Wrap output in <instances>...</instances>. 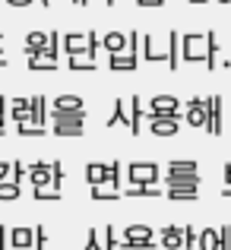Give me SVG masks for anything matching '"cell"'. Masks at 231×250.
I'll list each match as a JSON object with an SVG mask.
<instances>
[{"label":"cell","instance_id":"obj_54","mask_svg":"<svg viewBox=\"0 0 231 250\" xmlns=\"http://www.w3.org/2000/svg\"><path fill=\"white\" fill-rule=\"evenodd\" d=\"M105 3H108V6H111V3H114V0H105Z\"/></svg>","mask_w":231,"mask_h":250},{"label":"cell","instance_id":"obj_53","mask_svg":"<svg viewBox=\"0 0 231 250\" xmlns=\"http://www.w3.org/2000/svg\"><path fill=\"white\" fill-rule=\"evenodd\" d=\"M48 3H51V0H42V6H48Z\"/></svg>","mask_w":231,"mask_h":250},{"label":"cell","instance_id":"obj_35","mask_svg":"<svg viewBox=\"0 0 231 250\" xmlns=\"http://www.w3.org/2000/svg\"><path fill=\"white\" fill-rule=\"evenodd\" d=\"M121 250H155V244H152V241H146V244H136V241H124Z\"/></svg>","mask_w":231,"mask_h":250},{"label":"cell","instance_id":"obj_15","mask_svg":"<svg viewBox=\"0 0 231 250\" xmlns=\"http://www.w3.org/2000/svg\"><path fill=\"white\" fill-rule=\"evenodd\" d=\"M48 121H51V124H83V121H85V108H76V111H61V108H54Z\"/></svg>","mask_w":231,"mask_h":250},{"label":"cell","instance_id":"obj_17","mask_svg":"<svg viewBox=\"0 0 231 250\" xmlns=\"http://www.w3.org/2000/svg\"><path fill=\"white\" fill-rule=\"evenodd\" d=\"M152 228L149 225H127L124 228V241H136V244H146V241H152Z\"/></svg>","mask_w":231,"mask_h":250},{"label":"cell","instance_id":"obj_20","mask_svg":"<svg viewBox=\"0 0 231 250\" xmlns=\"http://www.w3.org/2000/svg\"><path fill=\"white\" fill-rule=\"evenodd\" d=\"M174 244H184V228L165 225L162 228V247H174Z\"/></svg>","mask_w":231,"mask_h":250},{"label":"cell","instance_id":"obj_13","mask_svg":"<svg viewBox=\"0 0 231 250\" xmlns=\"http://www.w3.org/2000/svg\"><path fill=\"white\" fill-rule=\"evenodd\" d=\"M102 48L108 51V54H121V51L130 48V35H121V32H108V35L102 38Z\"/></svg>","mask_w":231,"mask_h":250},{"label":"cell","instance_id":"obj_27","mask_svg":"<svg viewBox=\"0 0 231 250\" xmlns=\"http://www.w3.org/2000/svg\"><path fill=\"white\" fill-rule=\"evenodd\" d=\"M57 136H83V124H51Z\"/></svg>","mask_w":231,"mask_h":250},{"label":"cell","instance_id":"obj_21","mask_svg":"<svg viewBox=\"0 0 231 250\" xmlns=\"http://www.w3.org/2000/svg\"><path fill=\"white\" fill-rule=\"evenodd\" d=\"M140 121H143V102H140V95H133L130 98V133H140Z\"/></svg>","mask_w":231,"mask_h":250},{"label":"cell","instance_id":"obj_30","mask_svg":"<svg viewBox=\"0 0 231 250\" xmlns=\"http://www.w3.org/2000/svg\"><path fill=\"white\" fill-rule=\"evenodd\" d=\"M83 250H105V244L98 241V231L95 228H89V234H85V247Z\"/></svg>","mask_w":231,"mask_h":250},{"label":"cell","instance_id":"obj_47","mask_svg":"<svg viewBox=\"0 0 231 250\" xmlns=\"http://www.w3.org/2000/svg\"><path fill=\"white\" fill-rule=\"evenodd\" d=\"M3 108H6V98H3V95H0V114H3Z\"/></svg>","mask_w":231,"mask_h":250},{"label":"cell","instance_id":"obj_32","mask_svg":"<svg viewBox=\"0 0 231 250\" xmlns=\"http://www.w3.org/2000/svg\"><path fill=\"white\" fill-rule=\"evenodd\" d=\"M35 200L42 203V200H61V190H44V187H35Z\"/></svg>","mask_w":231,"mask_h":250},{"label":"cell","instance_id":"obj_25","mask_svg":"<svg viewBox=\"0 0 231 250\" xmlns=\"http://www.w3.org/2000/svg\"><path fill=\"white\" fill-rule=\"evenodd\" d=\"M206 42H209V51H206V67L215 70V54H219V35L215 32H206Z\"/></svg>","mask_w":231,"mask_h":250},{"label":"cell","instance_id":"obj_23","mask_svg":"<svg viewBox=\"0 0 231 250\" xmlns=\"http://www.w3.org/2000/svg\"><path fill=\"white\" fill-rule=\"evenodd\" d=\"M143 57H146L149 63H158V61H165L168 63V51H158V48H152V38H143Z\"/></svg>","mask_w":231,"mask_h":250},{"label":"cell","instance_id":"obj_22","mask_svg":"<svg viewBox=\"0 0 231 250\" xmlns=\"http://www.w3.org/2000/svg\"><path fill=\"white\" fill-rule=\"evenodd\" d=\"M22 196V190H19V181L16 177H10V181H0V200L10 203V200H19Z\"/></svg>","mask_w":231,"mask_h":250},{"label":"cell","instance_id":"obj_34","mask_svg":"<svg viewBox=\"0 0 231 250\" xmlns=\"http://www.w3.org/2000/svg\"><path fill=\"white\" fill-rule=\"evenodd\" d=\"M44 241H48L44 225H35V244H32V250H44Z\"/></svg>","mask_w":231,"mask_h":250},{"label":"cell","instance_id":"obj_1","mask_svg":"<svg viewBox=\"0 0 231 250\" xmlns=\"http://www.w3.org/2000/svg\"><path fill=\"white\" fill-rule=\"evenodd\" d=\"M200 187V165L196 162H168L165 171V187Z\"/></svg>","mask_w":231,"mask_h":250},{"label":"cell","instance_id":"obj_28","mask_svg":"<svg viewBox=\"0 0 231 250\" xmlns=\"http://www.w3.org/2000/svg\"><path fill=\"white\" fill-rule=\"evenodd\" d=\"M16 136H44V124H16Z\"/></svg>","mask_w":231,"mask_h":250},{"label":"cell","instance_id":"obj_45","mask_svg":"<svg viewBox=\"0 0 231 250\" xmlns=\"http://www.w3.org/2000/svg\"><path fill=\"white\" fill-rule=\"evenodd\" d=\"M225 184H231V165H225Z\"/></svg>","mask_w":231,"mask_h":250},{"label":"cell","instance_id":"obj_9","mask_svg":"<svg viewBox=\"0 0 231 250\" xmlns=\"http://www.w3.org/2000/svg\"><path fill=\"white\" fill-rule=\"evenodd\" d=\"M61 42H63V51H67V57H70V54H89V51H92L89 32H85V35H73V32H70V35L61 38ZM89 57H92V54H89Z\"/></svg>","mask_w":231,"mask_h":250},{"label":"cell","instance_id":"obj_40","mask_svg":"<svg viewBox=\"0 0 231 250\" xmlns=\"http://www.w3.org/2000/svg\"><path fill=\"white\" fill-rule=\"evenodd\" d=\"M6 177H13V165L10 162H0V181H6Z\"/></svg>","mask_w":231,"mask_h":250},{"label":"cell","instance_id":"obj_36","mask_svg":"<svg viewBox=\"0 0 231 250\" xmlns=\"http://www.w3.org/2000/svg\"><path fill=\"white\" fill-rule=\"evenodd\" d=\"M13 177H16V181L29 177V165H22V162H13Z\"/></svg>","mask_w":231,"mask_h":250},{"label":"cell","instance_id":"obj_51","mask_svg":"<svg viewBox=\"0 0 231 250\" xmlns=\"http://www.w3.org/2000/svg\"><path fill=\"white\" fill-rule=\"evenodd\" d=\"M190 3H206V0H190Z\"/></svg>","mask_w":231,"mask_h":250},{"label":"cell","instance_id":"obj_18","mask_svg":"<svg viewBox=\"0 0 231 250\" xmlns=\"http://www.w3.org/2000/svg\"><path fill=\"white\" fill-rule=\"evenodd\" d=\"M181 63V32H168V70H177Z\"/></svg>","mask_w":231,"mask_h":250},{"label":"cell","instance_id":"obj_43","mask_svg":"<svg viewBox=\"0 0 231 250\" xmlns=\"http://www.w3.org/2000/svg\"><path fill=\"white\" fill-rule=\"evenodd\" d=\"M10 6H29V3H35V0H6Z\"/></svg>","mask_w":231,"mask_h":250},{"label":"cell","instance_id":"obj_14","mask_svg":"<svg viewBox=\"0 0 231 250\" xmlns=\"http://www.w3.org/2000/svg\"><path fill=\"white\" fill-rule=\"evenodd\" d=\"M196 193H200V187H190V184H184V187H165V196L174 203H193Z\"/></svg>","mask_w":231,"mask_h":250},{"label":"cell","instance_id":"obj_4","mask_svg":"<svg viewBox=\"0 0 231 250\" xmlns=\"http://www.w3.org/2000/svg\"><path fill=\"white\" fill-rule=\"evenodd\" d=\"M149 127L155 136H174L181 130V114H155L149 117Z\"/></svg>","mask_w":231,"mask_h":250},{"label":"cell","instance_id":"obj_38","mask_svg":"<svg viewBox=\"0 0 231 250\" xmlns=\"http://www.w3.org/2000/svg\"><path fill=\"white\" fill-rule=\"evenodd\" d=\"M222 250H231V225H222Z\"/></svg>","mask_w":231,"mask_h":250},{"label":"cell","instance_id":"obj_42","mask_svg":"<svg viewBox=\"0 0 231 250\" xmlns=\"http://www.w3.org/2000/svg\"><path fill=\"white\" fill-rule=\"evenodd\" d=\"M6 238H10V231H6V228H0V250H6Z\"/></svg>","mask_w":231,"mask_h":250},{"label":"cell","instance_id":"obj_5","mask_svg":"<svg viewBox=\"0 0 231 250\" xmlns=\"http://www.w3.org/2000/svg\"><path fill=\"white\" fill-rule=\"evenodd\" d=\"M111 177H114L111 165H102V162H89V165H85V184H89V187H105V184H111ZM111 187H114V184H111Z\"/></svg>","mask_w":231,"mask_h":250},{"label":"cell","instance_id":"obj_49","mask_svg":"<svg viewBox=\"0 0 231 250\" xmlns=\"http://www.w3.org/2000/svg\"><path fill=\"white\" fill-rule=\"evenodd\" d=\"M6 67V57H0V70H3Z\"/></svg>","mask_w":231,"mask_h":250},{"label":"cell","instance_id":"obj_31","mask_svg":"<svg viewBox=\"0 0 231 250\" xmlns=\"http://www.w3.org/2000/svg\"><path fill=\"white\" fill-rule=\"evenodd\" d=\"M51 42V32H29L25 35V44H48Z\"/></svg>","mask_w":231,"mask_h":250},{"label":"cell","instance_id":"obj_26","mask_svg":"<svg viewBox=\"0 0 231 250\" xmlns=\"http://www.w3.org/2000/svg\"><path fill=\"white\" fill-rule=\"evenodd\" d=\"M70 70H95V57H89V54H70Z\"/></svg>","mask_w":231,"mask_h":250},{"label":"cell","instance_id":"obj_11","mask_svg":"<svg viewBox=\"0 0 231 250\" xmlns=\"http://www.w3.org/2000/svg\"><path fill=\"white\" fill-rule=\"evenodd\" d=\"M10 244H13V250H32V244H35V228H13Z\"/></svg>","mask_w":231,"mask_h":250},{"label":"cell","instance_id":"obj_52","mask_svg":"<svg viewBox=\"0 0 231 250\" xmlns=\"http://www.w3.org/2000/svg\"><path fill=\"white\" fill-rule=\"evenodd\" d=\"M73 3H79V6H83V3H85V0H73Z\"/></svg>","mask_w":231,"mask_h":250},{"label":"cell","instance_id":"obj_50","mask_svg":"<svg viewBox=\"0 0 231 250\" xmlns=\"http://www.w3.org/2000/svg\"><path fill=\"white\" fill-rule=\"evenodd\" d=\"M0 42H3V35H0ZM0 57H3V44H0Z\"/></svg>","mask_w":231,"mask_h":250},{"label":"cell","instance_id":"obj_24","mask_svg":"<svg viewBox=\"0 0 231 250\" xmlns=\"http://www.w3.org/2000/svg\"><path fill=\"white\" fill-rule=\"evenodd\" d=\"M54 108H61V111H76V108H83V98H79V95H57V98H54Z\"/></svg>","mask_w":231,"mask_h":250},{"label":"cell","instance_id":"obj_3","mask_svg":"<svg viewBox=\"0 0 231 250\" xmlns=\"http://www.w3.org/2000/svg\"><path fill=\"white\" fill-rule=\"evenodd\" d=\"M127 177L130 184H155L162 177V168L155 162H133V165H127Z\"/></svg>","mask_w":231,"mask_h":250},{"label":"cell","instance_id":"obj_44","mask_svg":"<svg viewBox=\"0 0 231 250\" xmlns=\"http://www.w3.org/2000/svg\"><path fill=\"white\" fill-rule=\"evenodd\" d=\"M6 133V121H3V114H0V136Z\"/></svg>","mask_w":231,"mask_h":250},{"label":"cell","instance_id":"obj_12","mask_svg":"<svg viewBox=\"0 0 231 250\" xmlns=\"http://www.w3.org/2000/svg\"><path fill=\"white\" fill-rule=\"evenodd\" d=\"M196 247L200 250H222V231L219 228H203L196 234Z\"/></svg>","mask_w":231,"mask_h":250},{"label":"cell","instance_id":"obj_33","mask_svg":"<svg viewBox=\"0 0 231 250\" xmlns=\"http://www.w3.org/2000/svg\"><path fill=\"white\" fill-rule=\"evenodd\" d=\"M54 165V177H51V190H61V184H63V168H61V162H51Z\"/></svg>","mask_w":231,"mask_h":250},{"label":"cell","instance_id":"obj_8","mask_svg":"<svg viewBox=\"0 0 231 250\" xmlns=\"http://www.w3.org/2000/svg\"><path fill=\"white\" fill-rule=\"evenodd\" d=\"M184 121H187L190 127H206V98H190Z\"/></svg>","mask_w":231,"mask_h":250},{"label":"cell","instance_id":"obj_46","mask_svg":"<svg viewBox=\"0 0 231 250\" xmlns=\"http://www.w3.org/2000/svg\"><path fill=\"white\" fill-rule=\"evenodd\" d=\"M165 250H190V247H184V244H174V247H165Z\"/></svg>","mask_w":231,"mask_h":250},{"label":"cell","instance_id":"obj_41","mask_svg":"<svg viewBox=\"0 0 231 250\" xmlns=\"http://www.w3.org/2000/svg\"><path fill=\"white\" fill-rule=\"evenodd\" d=\"M165 0H136V6H162Z\"/></svg>","mask_w":231,"mask_h":250},{"label":"cell","instance_id":"obj_16","mask_svg":"<svg viewBox=\"0 0 231 250\" xmlns=\"http://www.w3.org/2000/svg\"><path fill=\"white\" fill-rule=\"evenodd\" d=\"M48 121V108H44V95H32V108H29V117L22 124H44Z\"/></svg>","mask_w":231,"mask_h":250},{"label":"cell","instance_id":"obj_37","mask_svg":"<svg viewBox=\"0 0 231 250\" xmlns=\"http://www.w3.org/2000/svg\"><path fill=\"white\" fill-rule=\"evenodd\" d=\"M114 247H117V231L108 228V231H105V250H114Z\"/></svg>","mask_w":231,"mask_h":250},{"label":"cell","instance_id":"obj_39","mask_svg":"<svg viewBox=\"0 0 231 250\" xmlns=\"http://www.w3.org/2000/svg\"><path fill=\"white\" fill-rule=\"evenodd\" d=\"M193 244H196V234H193V228H184V247H190V250H193Z\"/></svg>","mask_w":231,"mask_h":250},{"label":"cell","instance_id":"obj_2","mask_svg":"<svg viewBox=\"0 0 231 250\" xmlns=\"http://www.w3.org/2000/svg\"><path fill=\"white\" fill-rule=\"evenodd\" d=\"M209 42L206 35H181V57L184 61H206Z\"/></svg>","mask_w":231,"mask_h":250},{"label":"cell","instance_id":"obj_48","mask_svg":"<svg viewBox=\"0 0 231 250\" xmlns=\"http://www.w3.org/2000/svg\"><path fill=\"white\" fill-rule=\"evenodd\" d=\"M225 196H231V184H225Z\"/></svg>","mask_w":231,"mask_h":250},{"label":"cell","instance_id":"obj_6","mask_svg":"<svg viewBox=\"0 0 231 250\" xmlns=\"http://www.w3.org/2000/svg\"><path fill=\"white\" fill-rule=\"evenodd\" d=\"M206 130L212 136L222 133V95H209L206 98Z\"/></svg>","mask_w":231,"mask_h":250},{"label":"cell","instance_id":"obj_10","mask_svg":"<svg viewBox=\"0 0 231 250\" xmlns=\"http://www.w3.org/2000/svg\"><path fill=\"white\" fill-rule=\"evenodd\" d=\"M51 177H54V165H48V162H35V165H29L32 187H48Z\"/></svg>","mask_w":231,"mask_h":250},{"label":"cell","instance_id":"obj_19","mask_svg":"<svg viewBox=\"0 0 231 250\" xmlns=\"http://www.w3.org/2000/svg\"><path fill=\"white\" fill-rule=\"evenodd\" d=\"M117 124H124V127L130 130V111H127V104H124V98H117V102H114V111H111L108 127H117Z\"/></svg>","mask_w":231,"mask_h":250},{"label":"cell","instance_id":"obj_29","mask_svg":"<svg viewBox=\"0 0 231 250\" xmlns=\"http://www.w3.org/2000/svg\"><path fill=\"white\" fill-rule=\"evenodd\" d=\"M92 200H121V190H117V187H111V190L92 187Z\"/></svg>","mask_w":231,"mask_h":250},{"label":"cell","instance_id":"obj_7","mask_svg":"<svg viewBox=\"0 0 231 250\" xmlns=\"http://www.w3.org/2000/svg\"><path fill=\"white\" fill-rule=\"evenodd\" d=\"M177 111H181L177 95H152V98H149V114H146V117H155V114H177Z\"/></svg>","mask_w":231,"mask_h":250},{"label":"cell","instance_id":"obj_55","mask_svg":"<svg viewBox=\"0 0 231 250\" xmlns=\"http://www.w3.org/2000/svg\"><path fill=\"white\" fill-rule=\"evenodd\" d=\"M219 3H231V0H219Z\"/></svg>","mask_w":231,"mask_h":250}]
</instances>
